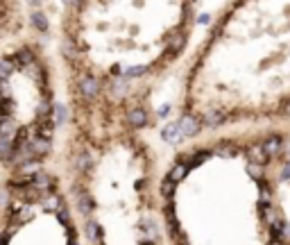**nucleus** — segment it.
Wrapping results in <instances>:
<instances>
[{
  "mask_svg": "<svg viewBox=\"0 0 290 245\" xmlns=\"http://www.w3.org/2000/svg\"><path fill=\"white\" fill-rule=\"evenodd\" d=\"M290 107V0H236L195 61L188 129Z\"/></svg>",
  "mask_w": 290,
  "mask_h": 245,
  "instance_id": "obj_1",
  "label": "nucleus"
},
{
  "mask_svg": "<svg viewBox=\"0 0 290 245\" xmlns=\"http://www.w3.org/2000/svg\"><path fill=\"white\" fill-rule=\"evenodd\" d=\"M16 134V123L12 116H0V139H12Z\"/></svg>",
  "mask_w": 290,
  "mask_h": 245,
  "instance_id": "obj_2",
  "label": "nucleus"
},
{
  "mask_svg": "<svg viewBox=\"0 0 290 245\" xmlns=\"http://www.w3.org/2000/svg\"><path fill=\"white\" fill-rule=\"evenodd\" d=\"M30 20H32L34 28H36V30H41V32H46V30H48V20H46V16H43L41 12H32Z\"/></svg>",
  "mask_w": 290,
  "mask_h": 245,
  "instance_id": "obj_3",
  "label": "nucleus"
},
{
  "mask_svg": "<svg viewBox=\"0 0 290 245\" xmlns=\"http://www.w3.org/2000/svg\"><path fill=\"white\" fill-rule=\"evenodd\" d=\"M16 59H18L20 66H28V64H32V61H34V53H32V50H28V48H20L16 53Z\"/></svg>",
  "mask_w": 290,
  "mask_h": 245,
  "instance_id": "obj_4",
  "label": "nucleus"
},
{
  "mask_svg": "<svg viewBox=\"0 0 290 245\" xmlns=\"http://www.w3.org/2000/svg\"><path fill=\"white\" fill-rule=\"evenodd\" d=\"M12 69H14V64H12L9 59H3V61H0V80H7L9 73H12Z\"/></svg>",
  "mask_w": 290,
  "mask_h": 245,
  "instance_id": "obj_5",
  "label": "nucleus"
},
{
  "mask_svg": "<svg viewBox=\"0 0 290 245\" xmlns=\"http://www.w3.org/2000/svg\"><path fill=\"white\" fill-rule=\"evenodd\" d=\"M28 3H32V5H34V7H36V5H39V0H28Z\"/></svg>",
  "mask_w": 290,
  "mask_h": 245,
  "instance_id": "obj_6",
  "label": "nucleus"
}]
</instances>
